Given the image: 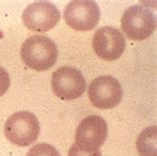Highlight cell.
<instances>
[{"label":"cell","instance_id":"5","mask_svg":"<svg viewBox=\"0 0 157 156\" xmlns=\"http://www.w3.org/2000/svg\"><path fill=\"white\" fill-rule=\"evenodd\" d=\"M122 96L121 83L111 76L98 77L89 85L88 97L97 108H113L121 101Z\"/></svg>","mask_w":157,"mask_h":156},{"label":"cell","instance_id":"4","mask_svg":"<svg viewBox=\"0 0 157 156\" xmlns=\"http://www.w3.org/2000/svg\"><path fill=\"white\" fill-rule=\"evenodd\" d=\"M51 86L53 93L61 100L74 101L85 93L86 82L80 70L65 66L53 73Z\"/></svg>","mask_w":157,"mask_h":156},{"label":"cell","instance_id":"6","mask_svg":"<svg viewBox=\"0 0 157 156\" xmlns=\"http://www.w3.org/2000/svg\"><path fill=\"white\" fill-rule=\"evenodd\" d=\"M107 134V124L101 116L94 114L86 116L78 125L75 144L86 152H94L104 144Z\"/></svg>","mask_w":157,"mask_h":156},{"label":"cell","instance_id":"11","mask_svg":"<svg viewBox=\"0 0 157 156\" xmlns=\"http://www.w3.org/2000/svg\"><path fill=\"white\" fill-rule=\"evenodd\" d=\"M26 156H61L59 151L48 143H39L29 149Z\"/></svg>","mask_w":157,"mask_h":156},{"label":"cell","instance_id":"1","mask_svg":"<svg viewBox=\"0 0 157 156\" xmlns=\"http://www.w3.org/2000/svg\"><path fill=\"white\" fill-rule=\"evenodd\" d=\"M20 55L27 67L43 72L56 64L59 53L53 40L46 36L34 35L24 41Z\"/></svg>","mask_w":157,"mask_h":156},{"label":"cell","instance_id":"7","mask_svg":"<svg viewBox=\"0 0 157 156\" xmlns=\"http://www.w3.org/2000/svg\"><path fill=\"white\" fill-rule=\"evenodd\" d=\"M64 18L74 30L90 31L100 21L101 10L98 3L92 0H75L66 6Z\"/></svg>","mask_w":157,"mask_h":156},{"label":"cell","instance_id":"8","mask_svg":"<svg viewBox=\"0 0 157 156\" xmlns=\"http://www.w3.org/2000/svg\"><path fill=\"white\" fill-rule=\"evenodd\" d=\"M59 9L48 1H37L28 5L23 11L22 21L27 29L45 33L53 29L60 21Z\"/></svg>","mask_w":157,"mask_h":156},{"label":"cell","instance_id":"12","mask_svg":"<svg viewBox=\"0 0 157 156\" xmlns=\"http://www.w3.org/2000/svg\"><path fill=\"white\" fill-rule=\"evenodd\" d=\"M10 87V77L5 69L0 67V97L5 94Z\"/></svg>","mask_w":157,"mask_h":156},{"label":"cell","instance_id":"2","mask_svg":"<svg viewBox=\"0 0 157 156\" xmlns=\"http://www.w3.org/2000/svg\"><path fill=\"white\" fill-rule=\"evenodd\" d=\"M4 133L12 144L20 147L31 145L39 137V120L30 112H15L8 117L4 124Z\"/></svg>","mask_w":157,"mask_h":156},{"label":"cell","instance_id":"9","mask_svg":"<svg viewBox=\"0 0 157 156\" xmlns=\"http://www.w3.org/2000/svg\"><path fill=\"white\" fill-rule=\"evenodd\" d=\"M93 47L101 59L113 62L121 58L125 50V39L117 28L105 26L96 31Z\"/></svg>","mask_w":157,"mask_h":156},{"label":"cell","instance_id":"3","mask_svg":"<svg viewBox=\"0 0 157 156\" xmlns=\"http://www.w3.org/2000/svg\"><path fill=\"white\" fill-rule=\"evenodd\" d=\"M156 19L150 9L142 5L128 7L122 15L121 29L132 41H143L153 34Z\"/></svg>","mask_w":157,"mask_h":156},{"label":"cell","instance_id":"13","mask_svg":"<svg viewBox=\"0 0 157 156\" xmlns=\"http://www.w3.org/2000/svg\"><path fill=\"white\" fill-rule=\"evenodd\" d=\"M68 156H101V152L100 149L94 151V152H86V151L78 148L76 144H73L71 148L69 149Z\"/></svg>","mask_w":157,"mask_h":156},{"label":"cell","instance_id":"10","mask_svg":"<svg viewBox=\"0 0 157 156\" xmlns=\"http://www.w3.org/2000/svg\"><path fill=\"white\" fill-rule=\"evenodd\" d=\"M136 149L139 156H157V127L145 128L136 141Z\"/></svg>","mask_w":157,"mask_h":156}]
</instances>
